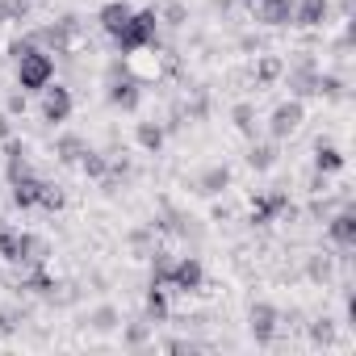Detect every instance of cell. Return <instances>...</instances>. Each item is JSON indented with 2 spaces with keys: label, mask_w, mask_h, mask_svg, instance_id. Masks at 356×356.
<instances>
[{
  "label": "cell",
  "mask_w": 356,
  "mask_h": 356,
  "mask_svg": "<svg viewBox=\"0 0 356 356\" xmlns=\"http://www.w3.org/2000/svg\"><path fill=\"white\" fill-rule=\"evenodd\" d=\"M155 30H159V13H155V9H134L130 22L113 34L118 55H134V51H143V47H155Z\"/></svg>",
  "instance_id": "obj_1"
},
{
  "label": "cell",
  "mask_w": 356,
  "mask_h": 356,
  "mask_svg": "<svg viewBox=\"0 0 356 356\" xmlns=\"http://www.w3.org/2000/svg\"><path fill=\"white\" fill-rule=\"evenodd\" d=\"M105 101L113 105V109H138V101H143V84L126 72V59H113L109 63V76H105Z\"/></svg>",
  "instance_id": "obj_2"
},
{
  "label": "cell",
  "mask_w": 356,
  "mask_h": 356,
  "mask_svg": "<svg viewBox=\"0 0 356 356\" xmlns=\"http://www.w3.org/2000/svg\"><path fill=\"white\" fill-rule=\"evenodd\" d=\"M51 80H55V59H51V51L34 47L30 55L17 59V84H22V92H42Z\"/></svg>",
  "instance_id": "obj_3"
},
{
  "label": "cell",
  "mask_w": 356,
  "mask_h": 356,
  "mask_svg": "<svg viewBox=\"0 0 356 356\" xmlns=\"http://www.w3.org/2000/svg\"><path fill=\"white\" fill-rule=\"evenodd\" d=\"M302 122H306V105H302L298 97H289V101H281V105L273 109V118H268V134L281 143V138H289Z\"/></svg>",
  "instance_id": "obj_4"
},
{
  "label": "cell",
  "mask_w": 356,
  "mask_h": 356,
  "mask_svg": "<svg viewBox=\"0 0 356 356\" xmlns=\"http://www.w3.org/2000/svg\"><path fill=\"white\" fill-rule=\"evenodd\" d=\"M172 289H181V293H193L206 285V264L197 256H181V260H172Z\"/></svg>",
  "instance_id": "obj_5"
},
{
  "label": "cell",
  "mask_w": 356,
  "mask_h": 356,
  "mask_svg": "<svg viewBox=\"0 0 356 356\" xmlns=\"http://www.w3.org/2000/svg\"><path fill=\"white\" fill-rule=\"evenodd\" d=\"M277 323H281L277 306H268V302H252V310H248V331H252L256 343H273V339H277Z\"/></svg>",
  "instance_id": "obj_6"
},
{
  "label": "cell",
  "mask_w": 356,
  "mask_h": 356,
  "mask_svg": "<svg viewBox=\"0 0 356 356\" xmlns=\"http://www.w3.org/2000/svg\"><path fill=\"white\" fill-rule=\"evenodd\" d=\"M42 118H47L51 126H59V122L72 118V92H67L63 84H55V80L42 88Z\"/></svg>",
  "instance_id": "obj_7"
},
{
  "label": "cell",
  "mask_w": 356,
  "mask_h": 356,
  "mask_svg": "<svg viewBox=\"0 0 356 356\" xmlns=\"http://www.w3.org/2000/svg\"><path fill=\"white\" fill-rule=\"evenodd\" d=\"M289 210V193H256L252 197V227H268L277 214H285Z\"/></svg>",
  "instance_id": "obj_8"
},
{
  "label": "cell",
  "mask_w": 356,
  "mask_h": 356,
  "mask_svg": "<svg viewBox=\"0 0 356 356\" xmlns=\"http://www.w3.org/2000/svg\"><path fill=\"white\" fill-rule=\"evenodd\" d=\"M256 5V22L268 26V30H281V26H293V0H252Z\"/></svg>",
  "instance_id": "obj_9"
},
{
  "label": "cell",
  "mask_w": 356,
  "mask_h": 356,
  "mask_svg": "<svg viewBox=\"0 0 356 356\" xmlns=\"http://www.w3.org/2000/svg\"><path fill=\"white\" fill-rule=\"evenodd\" d=\"M285 76H289V92H293L298 101H302V97H314V80H318V67H314V59H310V55H302V59H298V63H293Z\"/></svg>",
  "instance_id": "obj_10"
},
{
  "label": "cell",
  "mask_w": 356,
  "mask_h": 356,
  "mask_svg": "<svg viewBox=\"0 0 356 356\" xmlns=\"http://www.w3.org/2000/svg\"><path fill=\"white\" fill-rule=\"evenodd\" d=\"M327 235H331V243L335 248H356V214H352V206H343L339 214H331L327 218Z\"/></svg>",
  "instance_id": "obj_11"
},
{
  "label": "cell",
  "mask_w": 356,
  "mask_h": 356,
  "mask_svg": "<svg viewBox=\"0 0 356 356\" xmlns=\"http://www.w3.org/2000/svg\"><path fill=\"white\" fill-rule=\"evenodd\" d=\"M327 0H293V26L298 30H314L327 22Z\"/></svg>",
  "instance_id": "obj_12"
},
{
  "label": "cell",
  "mask_w": 356,
  "mask_h": 356,
  "mask_svg": "<svg viewBox=\"0 0 356 356\" xmlns=\"http://www.w3.org/2000/svg\"><path fill=\"white\" fill-rule=\"evenodd\" d=\"M13 185V206L17 210H34L38 206V193H42V181L34 172H26V176H17V181H9Z\"/></svg>",
  "instance_id": "obj_13"
},
{
  "label": "cell",
  "mask_w": 356,
  "mask_h": 356,
  "mask_svg": "<svg viewBox=\"0 0 356 356\" xmlns=\"http://www.w3.org/2000/svg\"><path fill=\"white\" fill-rule=\"evenodd\" d=\"M47 256H51V243H47L42 235H34V231H22V256H17V264H22V268L47 264Z\"/></svg>",
  "instance_id": "obj_14"
},
{
  "label": "cell",
  "mask_w": 356,
  "mask_h": 356,
  "mask_svg": "<svg viewBox=\"0 0 356 356\" xmlns=\"http://www.w3.org/2000/svg\"><path fill=\"white\" fill-rule=\"evenodd\" d=\"M130 13H134V9L126 5V0H109V5H101L97 22H101V30H105V34L113 38V34H118V30H122V26L130 22Z\"/></svg>",
  "instance_id": "obj_15"
},
{
  "label": "cell",
  "mask_w": 356,
  "mask_h": 356,
  "mask_svg": "<svg viewBox=\"0 0 356 356\" xmlns=\"http://www.w3.org/2000/svg\"><path fill=\"white\" fill-rule=\"evenodd\" d=\"M227 185H231V168H227V163H210V168L197 176V193H206V197H218Z\"/></svg>",
  "instance_id": "obj_16"
},
{
  "label": "cell",
  "mask_w": 356,
  "mask_h": 356,
  "mask_svg": "<svg viewBox=\"0 0 356 356\" xmlns=\"http://www.w3.org/2000/svg\"><path fill=\"white\" fill-rule=\"evenodd\" d=\"M30 151H26V143H17V138H5V172H9V181H17V176H26L30 172V159H26Z\"/></svg>",
  "instance_id": "obj_17"
},
{
  "label": "cell",
  "mask_w": 356,
  "mask_h": 356,
  "mask_svg": "<svg viewBox=\"0 0 356 356\" xmlns=\"http://www.w3.org/2000/svg\"><path fill=\"white\" fill-rule=\"evenodd\" d=\"M343 163H348V155L339 147H331V143H318L314 147V172L331 176V172H343Z\"/></svg>",
  "instance_id": "obj_18"
},
{
  "label": "cell",
  "mask_w": 356,
  "mask_h": 356,
  "mask_svg": "<svg viewBox=\"0 0 356 356\" xmlns=\"http://www.w3.org/2000/svg\"><path fill=\"white\" fill-rule=\"evenodd\" d=\"M163 134H168V130H163L159 122H138V126H134V138H138V147H143L147 155H159Z\"/></svg>",
  "instance_id": "obj_19"
},
{
  "label": "cell",
  "mask_w": 356,
  "mask_h": 356,
  "mask_svg": "<svg viewBox=\"0 0 356 356\" xmlns=\"http://www.w3.org/2000/svg\"><path fill=\"white\" fill-rule=\"evenodd\" d=\"M84 151H88V143H84L80 134H59V138H55V155H59L63 163H80Z\"/></svg>",
  "instance_id": "obj_20"
},
{
  "label": "cell",
  "mask_w": 356,
  "mask_h": 356,
  "mask_svg": "<svg viewBox=\"0 0 356 356\" xmlns=\"http://www.w3.org/2000/svg\"><path fill=\"white\" fill-rule=\"evenodd\" d=\"M281 76H285V63L277 55H260L256 59V84H277Z\"/></svg>",
  "instance_id": "obj_21"
},
{
  "label": "cell",
  "mask_w": 356,
  "mask_h": 356,
  "mask_svg": "<svg viewBox=\"0 0 356 356\" xmlns=\"http://www.w3.org/2000/svg\"><path fill=\"white\" fill-rule=\"evenodd\" d=\"M231 122H235V130H239L243 138H256V109H252L248 101H239V105L231 109Z\"/></svg>",
  "instance_id": "obj_22"
},
{
  "label": "cell",
  "mask_w": 356,
  "mask_h": 356,
  "mask_svg": "<svg viewBox=\"0 0 356 356\" xmlns=\"http://www.w3.org/2000/svg\"><path fill=\"white\" fill-rule=\"evenodd\" d=\"M22 289H34V293H51V289H55V281L47 277V268H42V264H30V268L22 273Z\"/></svg>",
  "instance_id": "obj_23"
},
{
  "label": "cell",
  "mask_w": 356,
  "mask_h": 356,
  "mask_svg": "<svg viewBox=\"0 0 356 356\" xmlns=\"http://www.w3.org/2000/svg\"><path fill=\"white\" fill-rule=\"evenodd\" d=\"M147 318L151 323L168 318V293H163V285H147Z\"/></svg>",
  "instance_id": "obj_24"
},
{
  "label": "cell",
  "mask_w": 356,
  "mask_h": 356,
  "mask_svg": "<svg viewBox=\"0 0 356 356\" xmlns=\"http://www.w3.org/2000/svg\"><path fill=\"white\" fill-rule=\"evenodd\" d=\"M80 168H84V176H92V181H105V176H109V155L84 151V155H80Z\"/></svg>",
  "instance_id": "obj_25"
},
{
  "label": "cell",
  "mask_w": 356,
  "mask_h": 356,
  "mask_svg": "<svg viewBox=\"0 0 356 356\" xmlns=\"http://www.w3.org/2000/svg\"><path fill=\"white\" fill-rule=\"evenodd\" d=\"M248 163H252L256 172H268V168L277 163V147H273V143H252V151H248Z\"/></svg>",
  "instance_id": "obj_26"
},
{
  "label": "cell",
  "mask_w": 356,
  "mask_h": 356,
  "mask_svg": "<svg viewBox=\"0 0 356 356\" xmlns=\"http://www.w3.org/2000/svg\"><path fill=\"white\" fill-rule=\"evenodd\" d=\"M17 256H22V231H9V227H0V260L17 264Z\"/></svg>",
  "instance_id": "obj_27"
},
{
  "label": "cell",
  "mask_w": 356,
  "mask_h": 356,
  "mask_svg": "<svg viewBox=\"0 0 356 356\" xmlns=\"http://www.w3.org/2000/svg\"><path fill=\"white\" fill-rule=\"evenodd\" d=\"M151 327H155L151 318H134V323L126 327V335H122V343H126V348H143V343L151 339Z\"/></svg>",
  "instance_id": "obj_28"
},
{
  "label": "cell",
  "mask_w": 356,
  "mask_h": 356,
  "mask_svg": "<svg viewBox=\"0 0 356 356\" xmlns=\"http://www.w3.org/2000/svg\"><path fill=\"white\" fill-rule=\"evenodd\" d=\"M168 281H172V256L151 252V285H168Z\"/></svg>",
  "instance_id": "obj_29"
},
{
  "label": "cell",
  "mask_w": 356,
  "mask_h": 356,
  "mask_svg": "<svg viewBox=\"0 0 356 356\" xmlns=\"http://www.w3.org/2000/svg\"><path fill=\"white\" fill-rule=\"evenodd\" d=\"M314 97L339 101V97H343V80H339V76H323V72H318V80H314Z\"/></svg>",
  "instance_id": "obj_30"
},
{
  "label": "cell",
  "mask_w": 356,
  "mask_h": 356,
  "mask_svg": "<svg viewBox=\"0 0 356 356\" xmlns=\"http://www.w3.org/2000/svg\"><path fill=\"white\" fill-rule=\"evenodd\" d=\"M38 206H42V210H51V214H59V210L67 206V197H63V189H59V185H47V181H42V193H38Z\"/></svg>",
  "instance_id": "obj_31"
},
{
  "label": "cell",
  "mask_w": 356,
  "mask_h": 356,
  "mask_svg": "<svg viewBox=\"0 0 356 356\" xmlns=\"http://www.w3.org/2000/svg\"><path fill=\"white\" fill-rule=\"evenodd\" d=\"M88 323H92V331H113V327H118V310H113V306H97V310L88 314Z\"/></svg>",
  "instance_id": "obj_32"
},
{
  "label": "cell",
  "mask_w": 356,
  "mask_h": 356,
  "mask_svg": "<svg viewBox=\"0 0 356 356\" xmlns=\"http://www.w3.org/2000/svg\"><path fill=\"white\" fill-rule=\"evenodd\" d=\"M310 339H314L318 348H331V343H335V323H331V318L310 323Z\"/></svg>",
  "instance_id": "obj_33"
},
{
  "label": "cell",
  "mask_w": 356,
  "mask_h": 356,
  "mask_svg": "<svg viewBox=\"0 0 356 356\" xmlns=\"http://www.w3.org/2000/svg\"><path fill=\"white\" fill-rule=\"evenodd\" d=\"M0 5H5V22H26L34 0H0Z\"/></svg>",
  "instance_id": "obj_34"
},
{
  "label": "cell",
  "mask_w": 356,
  "mask_h": 356,
  "mask_svg": "<svg viewBox=\"0 0 356 356\" xmlns=\"http://www.w3.org/2000/svg\"><path fill=\"white\" fill-rule=\"evenodd\" d=\"M306 273H310V277H314V281H331V260H327V256H314V260H310V268H306Z\"/></svg>",
  "instance_id": "obj_35"
},
{
  "label": "cell",
  "mask_w": 356,
  "mask_h": 356,
  "mask_svg": "<svg viewBox=\"0 0 356 356\" xmlns=\"http://www.w3.org/2000/svg\"><path fill=\"white\" fill-rule=\"evenodd\" d=\"M163 22L168 26H185V5H176V0H172V5L163 9Z\"/></svg>",
  "instance_id": "obj_36"
},
{
  "label": "cell",
  "mask_w": 356,
  "mask_h": 356,
  "mask_svg": "<svg viewBox=\"0 0 356 356\" xmlns=\"http://www.w3.org/2000/svg\"><path fill=\"white\" fill-rule=\"evenodd\" d=\"M34 47H38V42H34V38H30V34H26V38H17V42H13V47H9V55H13V59H22V55H30V51H34Z\"/></svg>",
  "instance_id": "obj_37"
},
{
  "label": "cell",
  "mask_w": 356,
  "mask_h": 356,
  "mask_svg": "<svg viewBox=\"0 0 356 356\" xmlns=\"http://www.w3.org/2000/svg\"><path fill=\"white\" fill-rule=\"evenodd\" d=\"M5 113L13 118V113H26V92H9V101H5Z\"/></svg>",
  "instance_id": "obj_38"
},
{
  "label": "cell",
  "mask_w": 356,
  "mask_h": 356,
  "mask_svg": "<svg viewBox=\"0 0 356 356\" xmlns=\"http://www.w3.org/2000/svg\"><path fill=\"white\" fill-rule=\"evenodd\" d=\"M17 318H22L17 310H0V335H9V331L17 327Z\"/></svg>",
  "instance_id": "obj_39"
},
{
  "label": "cell",
  "mask_w": 356,
  "mask_h": 356,
  "mask_svg": "<svg viewBox=\"0 0 356 356\" xmlns=\"http://www.w3.org/2000/svg\"><path fill=\"white\" fill-rule=\"evenodd\" d=\"M5 138H13V126H9V113L0 109V143H5Z\"/></svg>",
  "instance_id": "obj_40"
},
{
  "label": "cell",
  "mask_w": 356,
  "mask_h": 356,
  "mask_svg": "<svg viewBox=\"0 0 356 356\" xmlns=\"http://www.w3.org/2000/svg\"><path fill=\"white\" fill-rule=\"evenodd\" d=\"M0 22H5V5H0Z\"/></svg>",
  "instance_id": "obj_41"
},
{
  "label": "cell",
  "mask_w": 356,
  "mask_h": 356,
  "mask_svg": "<svg viewBox=\"0 0 356 356\" xmlns=\"http://www.w3.org/2000/svg\"><path fill=\"white\" fill-rule=\"evenodd\" d=\"M38 5H42V0H38Z\"/></svg>",
  "instance_id": "obj_42"
}]
</instances>
